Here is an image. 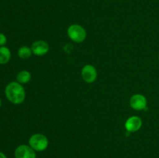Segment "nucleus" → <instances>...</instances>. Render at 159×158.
Wrapping results in <instances>:
<instances>
[{
    "instance_id": "obj_4",
    "label": "nucleus",
    "mask_w": 159,
    "mask_h": 158,
    "mask_svg": "<svg viewBox=\"0 0 159 158\" xmlns=\"http://www.w3.org/2000/svg\"><path fill=\"white\" fill-rule=\"evenodd\" d=\"M147 99L145 96L141 94H134L130 99V105L132 108L134 110H145L147 111Z\"/></svg>"
},
{
    "instance_id": "obj_8",
    "label": "nucleus",
    "mask_w": 159,
    "mask_h": 158,
    "mask_svg": "<svg viewBox=\"0 0 159 158\" xmlns=\"http://www.w3.org/2000/svg\"><path fill=\"white\" fill-rule=\"evenodd\" d=\"M33 54L37 56L45 55L49 51V45L43 40H37L33 43L31 46Z\"/></svg>"
},
{
    "instance_id": "obj_12",
    "label": "nucleus",
    "mask_w": 159,
    "mask_h": 158,
    "mask_svg": "<svg viewBox=\"0 0 159 158\" xmlns=\"http://www.w3.org/2000/svg\"><path fill=\"white\" fill-rule=\"evenodd\" d=\"M6 42H7V38L5 36V34L0 33V46H4L6 43Z\"/></svg>"
},
{
    "instance_id": "obj_9",
    "label": "nucleus",
    "mask_w": 159,
    "mask_h": 158,
    "mask_svg": "<svg viewBox=\"0 0 159 158\" xmlns=\"http://www.w3.org/2000/svg\"><path fill=\"white\" fill-rule=\"evenodd\" d=\"M11 58V51L6 46H0V64H6Z\"/></svg>"
},
{
    "instance_id": "obj_7",
    "label": "nucleus",
    "mask_w": 159,
    "mask_h": 158,
    "mask_svg": "<svg viewBox=\"0 0 159 158\" xmlns=\"http://www.w3.org/2000/svg\"><path fill=\"white\" fill-rule=\"evenodd\" d=\"M142 126V119L138 116H131L128 118L125 122V128L129 133L138 131Z\"/></svg>"
},
{
    "instance_id": "obj_11",
    "label": "nucleus",
    "mask_w": 159,
    "mask_h": 158,
    "mask_svg": "<svg viewBox=\"0 0 159 158\" xmlns=\"http://www.w3.org/2000/svg\"><path fill=\"white\" fill-rule=\"evenodd\" d=\"M32 50L29 46H23L18 50V56L21 59H27L32 54Z\"/></svg>"
},
{
    "instance_id": "obj_2",
    "label": "nucleus",
    "mask_w": 159,
    "mask_h": 158,
    "mask_svg": "<svg viewBox=\"0 0 159 158\" xmlns=\"http://www.w3.org/2000/svg\"><path fill=\"white\" fill-rule=\"evenodd\" d=\"M49 144L47 136L40 133L32 135L29 139V146L37 152H41L46 150Z\"/></svg>"
},
{
    "instance_id": "obj_10",
    "label": "nucleus",
    "mask_w": 159,
    "mask_h": 158,
    "mask_svg": "<svg viewBox=\"0 0 159 158\" xmlns=\"http://www.w3.org/2000/svg\"><path fill=\"white\" fill-rule=\"evenodd\" d=\"M31 74L27 71H22L18 73L16 76L17 82L20 84H26L30 81Z\"/></svg>"
},
{
    "instance_id": "obj_1",
    "label": "nucleus",
    "mask_w": 159,
    "mask_h": 158,
    "mask_svg": "<svg viewBox=\"0 0 159 158\" xmlns=\"http://www.w3.org/2000/svg\"><path fill=\"white\" fill-rule=\"evenodd\" d=\"M5 94L8 100L15 105L23 103L26 98L24 88L17 81H12L6 85L5 88Z\"/></svg>"
},
{
    "instance_id": "obj_5",
    "label": "nucleus",
    "mask_w": 159,
    "mask_h": 158,
    "mask_svg": "<svg viewBox=\"0 0 159 158\" xmlns=\"http://www.w3.org/2000/svg\"><path fill=\"white\" fill-rule=\"evenodd\" d=\"M14 156L15 158H37L35 150L25 144L16 147L14 152Z\"/></svg>"
},
{
    "instance_id": "obj_15",
    "label": "nucleus",
    "mask_w": 159,
    "mask_h": 158,
    "mask_svg": "<svg viewBox=\"0 0 159 158\" xmlns=\"http://www.w3.org/2000/svg\"><path fill=\"white\" fill-rule=\"evenodd\" d=\"M158 59H159V56H158Z\"/></svg>"
},
{
    "instance_id": "obj_3",
    "label": "nucleus",
    "mask_w": 159,
    "mask_h": 158,
    "mask_svg": "<svg viewBox=\"0 0 159 158\" xmlns=\"http://www.w3.org/2000/svg\"><path fill=\"white\" fill-rule=\"evenodd\" d=\"M68 35L72 41L82 43L86 38V31L80 25L73 24L68 27Z\"/></svg>"
},
{
    "instance_id": "obj_14",
    "label": "nucleus",
    "mask_w": 159,
    "mask_h": 158,
    "mask_svg": "<svg viewBox=\"0 0 159 158\" xmlns=\"http://www.w3.org/2000/svg\"><path fill=\"white\" fill-rule=\"evenodd\" d=\"M1 105H2V100L1 99H0V108H1Z\"/></svg>"
},
{
    "instance_id": "obj_13",
    "label": "nucleus",
    "mask_w": 159,
    "mask_h": 158,
    "mask_svg": "<svg viewBox=\"0 0 159 158\" xmlns=\"http://www.w3.org/2000/svg\"><path fill=\"white\" fill-rule=\"evenodd\" d=\"M0 158H7V157H6V156L4 154V153L0 152Z\"/></svg>"
},
{
    "instance_id": "obj_6",
    "label": "nucleus",
    "mask_w": 159,
    "mask_h": 158,
    "mask_svg": "<svg viewBox=\"0 0 159 158\" xmlns=\"http://www.w3.org/2000/svg\"><path fill=\"white\" fill-rule=\"evenodd\" d=\"M82 77L87 83H93L97 77V71L93 65L86 64L82 69Z\"/></svg>"
}]
</instances>
